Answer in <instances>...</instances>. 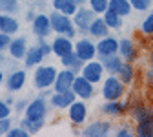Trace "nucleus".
<instances>
[{
  "mask_svg": "<svg viewBox=\"0 0 153 137\" xmlns=\"http://www.w3.org/2000/svg\"><path fill=\"white\" fill-rule=\"evenodd\" d=\"M49 18H51V28L56 35H66L69 38H73L76 35V31L79 29H75V22L71 20V16L69 15H64L62 11H53L49 13Z\"/></svg>",
  "mask_w": 153,
  "mask_h": 137,
  "instance_id": "1",
  "label": "nucleus"
},
{
  "mask_svg": "<svg viewBox=\"0 0 153 137\" xmlns=\"http://www.w3.org/2000/svg\"><path fill=\"white\" fill-rule=\"evenodd\" d=\"M49 53H53L51 44H48L44 38H38V44L27 48V53H26V57H24L26 68H35V66H38V64H42V61H44Z\"/></svg>",
  "mask_w": 153,
  "mask_h": 137,
  "instance_id": "2",
  "label": "nucleus"
},
{
  "mask_svg": "<svg viewBox=\"0 0 153 137\" xmlns=\"http://www.w3.org/2000/svg\"><path fill=\"white\" fill-rule=\"evenodd\" d=\"M56 68L55 66H42L38 64L35 73H33V82H35V88L36 90H48V88H53L55 84V79H56Z\"/></svg>",
  "mask_w": 153,
  "mask_h": 137,
  "instance_id": "3",
  "label": "nucleus"
},
{
  "mask_svg": "<svg viewBox=\"0 0 153 137\" xmlns=\"http://www.w3.org/2000/svg\"><path fill=\"white\" fill-rule=\"evenodd\" d=\"M126 91V84L119 79L117 75H111L106 77L102 81V97L106 101H119L122 99V95Z\"/></svg>",
  "mask_w": 153,
  "mask_h": 137,
  "instance_id": "4",
  "label": "nucleus"
},
{
  "mask_svg": "<svg viewBox=\"0 0 153 137\" xmlns=\"http://www.w3.org/2000/svg\"><path fill=\"white\" fill-rule=\"evenodd\" d=\"M80 75H84L88 81H91L93 84H97L100 81H104V75H106V68L102 64V61H88L84 62L82 70H80Z\"/></svg>",
  "mask_w": 153,
  "mask_h": 137,
  "instance_id": "5",
  "label": "nucleus"
},
{
  "mask_svg": "<svg viewBox=\"0 0 153 137\" xmlns=\"http://www.w3.org/2000/svg\"><path fill=\"white\" fill-rule=\"evenodd\" d=\"M75 53L79 55V58L82 62H88V61H93L97 57V44H95L91 38L88 37H82L75 42Z\"/></svg>",
  "mask_w": 153,
  "mask_h": 137,
  "instance_id": "6",
  "label": "nucleus"
},
{
  "mask_svg": "<svg viewBox=\"0 0 153 137\" xmlns=\"http://www.w3.org/2000/svg\"><path fill=\"white\" fill-rule=\"evenodd\" d=\"M75 101H76V93L73 90H68V91H53L49 95L51 106L53 108H59V110H68Z\"/></svg>",
  "mask_w": 153,
  "mask_h": 137,
  "instance_id": "7",
  "label": "nucleus"
},
{
  "mask_svg": "<svg viewBox=\"0 0 153 137\" xmlns=\"http://www.w3.org/2000/svg\"><path fill=\"white\" fill-rule=\"evenodd\" d=\"M76 79V73L69 68H64L56 73V79H55V84H53V91H68L73 88V82Z\"/></svg>",
  "mask_w": 153,
  "mask_h": 137,
  "instance_id": "8",
  "label": "nucleus"
},
{
  "mask_svg": "<svg viewBox=\"0 0 153 137\" xmlns=\"http://www.w3.org/2000/svg\"><path fill=\"white\" fill-rule=\"evenodd\" d=\"M95 15H97V13H95L91 7H79V9H76V13L73 15V22H75L76 28H79L80 33H88L89 24L93 22Z\"/></svg>",
  "mask_w": 153,
  "mask_h": 137,
  "instance_id": "9",
  "label": "nucleus"
},
{
  "mask_svg": "<svg viewBox=\"0 0 153 137\" xmlns=\"http://www.w3.org/2000/svg\"><path fill=\"white\" fill-rule=\"evenodd\" d=\"M71 90H73V91L76 93V97H79V99H82V101L91 99L93 93H95L93 82H91V81H88L84 75H76V79H75V82H73V88H71Z\"/></svg>",
  "mask_w": 153,
  "mask_h": 137,
  "instance_id": "10",
  "label": "nucleus"
},
{
  "mask_svg": "<svg viewBox=\"0 0 153 137\" xmlns=\"http://www.w3.org/2000/svg\"><path fill=\"white\" fill-rule=\"evenodd\" d=\"M119 42L120 40H117V38L111 37V35L99 38V42H97V55L100 58L109 57V55H117L119 53Z\"/></svg>",
  "mask_w": 153,
  "mask_h": 137,
  "instance_id": "11",
  "label": "nucleus"
},
{
  "mask_svg": "<svg viewBox=\"0 0 153 137\" xmlns=\"http://www.w3.org/2000/svg\"><path fill=\"white\" fill-rule=\"evenodd\" d=\"M46 101H44V97H36L35 101H31L24 112V115L27 117V119H33V121H38V119H46Z\"/></svg>",
  "mask_w": 153,
  "mask_h": 137,
  "instance_id": "12",
  "label": "nucleus"
},
{
  "mask_svg": "<svg viewBox=\"0 0 153 137\" xmlns=\"http://www.w3.org/2000/svg\"><path fill=\"white\" fill-rule=\"evenodd\" d=\"M51 49L56 57H64V55L75 51V42H73V38H69L66 35H56L55 40L51 42Z\"/></svg>",
  "mask_w": 153,
  "mask_h": 137,
  "instance_id": "13",
  "label": "nucleus"
},
{
  "mask_svg": "<svg viewBox=\"0 0 153 137\" xmlns=\"http://www.w3.org/2000/svg\"><path fill=\"white\" fill-rule=\"evenodd\" d=\"M51 31H53V28H51V18H49V15H46V13L36 15L35 20H33V33L38 38H46Z\"/></svg>",
  "mask_w": 153,
  "mask_h": 137,
  "instance_id": "14",
  "label": "nucleus"
},
{
  "mask_svg": "<svg viewBox=\"0 0 153 137\" xmlns=\"http://www.w3.org/2000/svg\"><path fill=\"white\" fill-rule=\"evenodd\" d=\"M68 117L73 124H82L86 123V117H88V106L86 103L80 99V101H75L69 108H68Z\"/></svg>",
  "mask_w": 153,
  "mask_h": 137,
  "instance_id": "15",
  "label": "nucleus"
},
{
  "mask_svg": "<svg viewBox=\"0 0 153 137\" xmlns=\"http://www.w3.org/2000/svg\"><path fill=\"white\" fill-rule=\"evenodd\" d=\"M109 132H111V123L95 121L82 130V135L84 137H106V135H109Z\"/></svg>",
  "mask_w": 153,
  "mask_h": 137,
  "instance_id": "16",
  "label": "nucleus"
},
{
  "mask_svg": "<svg viewBox=\"0 0 153 137\" xmlns=\"http://www.w3.org/2000/svg\"><path fill=\"white\" fill-rule=\"evenodd\" d=\"M128 108H129V104H128V101H108L100 110H102V113H106V115H109V117H120V115H124L126 112H128Z\"/></svg>",
  "mask_w": 153,
  "mask_h": 137,
  "instance_id": "17",
  "label": "nucleus"
},
{
  "mask_svg": "<svg viewBox=\"0 0 153 137\" xmlns=\"http://www.w3.org/2000/svg\"><path fill=\"white\" fill-rule=\"evenodd\" d=\"M26 84V71L22 70H15L13 73H9L7 81H6V86H7V91L9 93H15V91H20Z\"/></svg>",
  "mask_w": 153,
  "mask_h": 137,
  "instance_id": "18",
  "label": "nucleus"
},
{
  "mask_svg": "<svg viewBox=\"0 0 153 137\" xmlns=\"http://www.w3.org/2000/svg\"><path fill=\"white\" fill-rule=\"evenodd\" d=\"M7 51H9V55H11L13 58H22V61H24V57H26V53H27V40H26L24 37L11 38Z\"/></svg>",
  "mask_w": 153,
  "mask_h": 137,
  "instance_id": "19",
  "label": "nucleus"
},
{
  "mask_svg": "<svg viewBox=\"0 0 153 137\" xmlns=\"http://www.w3.org/2000/svg\"><path fill=\"white\" fill-rule=\"evenodd\" d=\"M88 33H89L91 37H95V38L108 37V35H109V26L106 24L104 16H102V18H100V16H95V18H93V22L89 24V29H88Z\"/></svg>",
  "mask_w": 153,
  "mask_h": 137,
  "instance_id": "20",
  "label": "nucleus"
},
{
  "mask_svg": "<svg viewBox=\"0 0 153 137\" xmlns=\"http://www.w3.org/2000/svg\"><path fill=\"white\" fill-rule=\"evenodd\" d=\"M119 53L124 61H129L133 62L137 58V48H135V42L131 40V38H122L119 42Z\"/></svg>",
  "mask_w": 153,
  "mask_h": 137,
  "instance_id": "21",
  "label": "nucleus"
},
{
  "mask_svg": "<svg viewBox=\"0 0 153 137\" xmlns=\"http://www.w3.org/2000/svg\"><path fill=\"white\" fill-rule=\"evenodd\" d=\"M18 29H20V24H18L15 16L2 15V18H0V31L7 33V35H15V33H18Z\"/></svg>",
  "mask_w": 153,
  "mask_h": 137,
  "instance_id": "22",
  "label": "nucleus"
},
{
  "mask_svg": "<svg viewBox=\"0 0 153 137\" xmlns=\"http://www.w3.org/2000/svg\"><path fill=\"white\" fill-rule=\"evenodd\" d=\"M60 62H62L64 68H69V70H73L75 73H80V70H82V66H84V62L79 58V55H76L75 51H71V53L60 57Z\"/></svg>",
  "mask_w": 153,
  "mask_h": 137,
  "instance_id": "23",
  "label": "nucleus"
},
{
  "mask_svg": "<svg viewBox=\"0 0 153 137\" xmlns=\"http://www.w3.org/2000/svg\"><path fill=\"white\" fill-rule=\"evenodd\" d=\"M102 64H104V68H106L108 73L117 75L119 70H120L122 64H124V58H122V57H117V55H109V57H104V58H102Z\"/></svg>",
  "mask_w": 153,
  "mask_h": 137,
  "instance_id": "24",
  "label": "nucleus"
},
{
  "mask_svg": "<svg viewBox=\"0 0 153 137\" xmlns=\"http://www.w3.org/2000/svg\"><path fill=\"white\" fill-rule=\"evenodd\" d=\"M53 9L73 16L76 13V9H79V4H76L75 0H53Z\"/></svg>",
  "mask_w": 153,
  "mask_h": 137,
  "instance_id": "25",
  "label": "nucleus"
},
{
  "mask_svg": "<svg viewBox=\"0 0 153 137\" xmlns=\"http://www.w3.org/2000/svg\"><path fill=\"white\" fill-rule=\"evenodd\" d=\"M109 9L119 13L120 16H128V15H131L133 6L129 0H109Z\"/></svg>",
  "mask_w": 153,
  "mask_h": 137,
  "instance_id": "26",
  "label": "nucleus"
},
{
  "mask_svg": "<svg viewBox=\"0 0 153 137\" xmlns=\"http://www.w3.org/2000/svg\"><path fill=\"white\" fill-rule=\"evenodd\" d=\"M117 77H119L124 84H131L133 81H135V68H133V64H131L129 61H126V62L122 64V68L119 70Z\"/></svg>",
  "mask_w": 153,
  "mask_h": 137,
  "instance_id": "27",
  "label": "nucleus"
},
{
  "mask_svg": "<svg viewBox=\"0 0 153 137\" xmlns=\"http://www.w3.org/2000/svg\"><path fill=\"white\" fill-rule=\"evenodd\" d=\"M44 124H46V119L33 121V119H27L26 115L22 117V121H20V126H22L24 130H27L31 135H33V133H38V132H40V130L44 128Z\"/></svg>",
  "mask_w": 153,
  "mask_h": 137,
  "instance_id": "28",
  "label": "nucleus"
},
{
  "mask_svg": "<svg viewBox=\"0 0 153 137\" xmlns=\"http://www.w3.org/2000/svg\"><path fill=\"white\" fill-rule=\"evenodd\" d=\"M133 119H135L137 123H142V121H149L153 119V110H149L148 106L144 104H137L135 108H133Z\"/></svg>",
  "mask_w": 153,
  "mask_h": 137,
  "instance_id": "29",
  "label": "nucleus"
},
{
  "mask_svg": "<svg viewBox=\"0 0 153 137\" xmlns=\"http://www.w3.org/2000/svg\"><path fill=\"white\" fill-rule=\"evenodd\" d=\"M102 16H104L106 24L109 26V29H119V28L122 26V18H124V16H120L119 13H115L113 9H108Z\"/></svg>",
  "mask_w": 153,
  "mask_h": 137,
  "instance_id": "30",
  "label": "nucleus"
},
{
  "mask_svg": "<svg viewBox=\"0 0 153 137\" xmlns=\"http://www.w3.org/2000/svg\"><path fill=\"white\" fill-rule=\"evenodd\" d=\"M135 135H139V137H153V119L137 123Z\"/></svg>",
  "mask_w": 153,
  "mask_h": 137,
  "instance_id": "31",
  "label": "nucleus"
},
{
  "mask_svg": "<svg viewBox=\"0 0 153 137\" xmlns=\"http://www.w3.org/2000/svg\"><path fill=\"white\" fill-rule=\"evenodd\" d=\"M89 7L97 15H104L109 9V0H89Z\"/></svg>",
  "mask_w": 153,
  "mask_h": 137,
  "instance_id": "32",
  "label": "nucleus"
},
{
  "mask_svg": "<svg viewBox=\"0 0 153 137\" xmlns=\"http://www.w3.org/2000/svg\"><path fill=\"white\" fill-rule=\"evenodd\" d=\"M18 11V0H0V13H16Z\"/></svg>",
  "mask_w": 153,
  "mask_h": 137,
  "instance_id": "33",
  "label": "nucleus"
},
{
  "mask_svg": "<svg viewBox=\"0 0 153 137\" xmlns=\"http://www.w3.org/2000/svg\"><path fill=\"white\" fill-rule=\"evenodd\" d=\"M140 33L146 35V37H151V35H153V11L142 20V24H140Z\"/></svg>",
  "mask_w": 153,
  "mask_h": 137,
  "instance_id": "34",
  "label": "nucleus"
},
{
  "mask_svg": "<svg viewBox=\"0 0 153 137\" xmlns=\"http://www.w3.org/2000/svg\"><path fill=\"white\" fill-rule=\"evenodd\" d=\"M129 2H131L133 9H137V11H146V9L151 6L153 0H129Z\"/></svg>",
  "mask_w": 153,
  "mask_h": 137,
  "instance_id": "35",
  "label": "nucleus"
},
{
  "mask_svg": "<svg viewBox=\"0 0 153 137\" xmlns=\"http://www.w3.org/2000/svg\"><path fill=\"white\" fill-rule=\"evenodd\" d=\"M9 115H11V104L6 99H0V119L9 117Z\"/></svg>",
  "mask_w": 153,
  "mask_h": 137,
  "instance_id": "36",
  "label": "nucleus"
},
{
  "mask_svg": "<svg viewBox=\"0 0 153 137\" xmlns=\"http://www.w3.org/2000/svg\"><path fill=\"white\" fill-rule=\"evenodd\" d=\"M31 133L27 132V130H24L22 126H18V128H11L9 132H7V137H29Z\"/></svg>",
  "mask_w": 153,
  "mask_h": 137,
  "instance_id": "37",
  "label": "nucleus"
},
{
  "mask_svg": "<svg viewBox=\"0 0 153 137\" xmlns=\"http://www.w3.org/2000/svg\"><path fill=\"white\" fill-rule=\"evenodd\" d=\"M9 42H11V35H7V33H2V31H0V53L6 51V49L9 48Z\"/></svg>",
  "mask_w": 153,
  "mask_h": 137,
  "instance_id": "38",
  "label": "nucleus"
},
{
  "mask_svg": "<svg viewBox=\"0 0 153 137\" xmlns=\"http://www.w3.org/2000/svg\"><path fill=\"white\" fill-rule=\"evenodd\" d=\"M11 119L9 117H4V119H0V135H7V132L11 130Z\"/></svg>",
  "mask_w": 153,
  "mask_h": 137,
  "instance_id": "39",
  "label": "nucleus"
},
{
  "mask_svg": "<svg viewBox=\"0 0 153 137\" xmlns=\"http://www.w3.org/2000/svg\"><path fill=\"white\" fill-rule=\"evenodd\" d=\"M115 135L117 137H131V135H135V132H133L131 128H128V126H122V128H119L117 132H115Z\"/></svg>",
  "mask_w": 153,
  "mask_h": 137,
  "instance_id": "40",
  "label": "nucleus"
},
{
  "mask_svg": "<svg viewBox=\"0 0 153 137\" xmlns=\"http://www.w3.org/2000/svg\"><path fill=\"white\" fill-rule=\"evenodd\" d=\"M15 108H16L18 112H22V110L26 112V108H27V103H26V101H16V104H15Z\"/></svg>",
  "mask_w": 153,
  "mask_h": 137,
  "instance_id": "41",
  "label": "nucleus"
},
{
  "mask_svg": "<svg viewBox=\"0 0 153 137\" xmlns=\"http://www.w3.org/2000/svg\"><path fill=\"white\" fill-rule=\"evenodd\" d=\"M26 20H29V22L35 20V13H33V11H27V13H26Z\"/></svg>",
  "mask_w": 153,
  "mask_h": 137,
  "instance_id": "42",
  "label": "nucleus"
},
{
  "mask_svg": "<svg viewBox=\"0 0 153 137\" xmlns=\"http://www.w3.org/2000/svg\"><path fill=\"white\" fill-rule=\"evenodd\" d=\"M4 82V73H2V70H0V84Z\"/></svg>",
  "mask_w": 153,
  "mask_h": 137,
  "instance_id": "43",
  "label": "nucleus"
},
{
  "mask_svg": "<svg viewBox=\"0 0 153 137\" xmlns=\"http://www.w3.org/2000/svg\"><path fill=\"white\" fill-rule=\"evenodd\" d=\"M75 2H76V4L80 6V4H84V2H89V0H75Z\"/></svg>",
  "mask_w": 153,
  "mask_h": 137,
  "instance_id": "44",
  "label": "nucleus"
},
{
  "mask_svg": "<svg viewBox=\"0 0 153 137\" xmlns=\"http://www.w3.org/2000/svg\"><path fill=\"white\" fill-rule=\"evenodd\" d=\"M151 64H153V53H151Z\"/></svg>",
  "mask_w": 153,
  "mask_h": 137,
  "instance_id": "45",
  "label": "nucleus"
},
{
  "mask_svg": "<svg viewBox=\"0 0 153 137\" xmlns=\"http://www.w3.org/2000/svg\"><path fill=\"white\" fill-rule=\"evenodd\" d=\"M0 18H2V13H0Z\"/></svg>",
  "mask_w": 153,
  "mask_h": 137,
  "instance_id": "46",
  "label": "nucleus"
}]
</instances>
